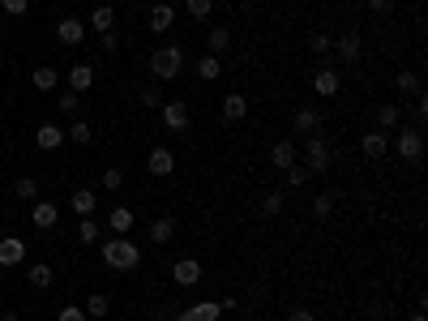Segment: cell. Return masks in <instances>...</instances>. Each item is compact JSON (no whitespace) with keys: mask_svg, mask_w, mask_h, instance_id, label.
I'll use <instances>...</instances> for the list:
<instances>
[{"mask_svg":"<svg viewBox=\"0 0 428 321\" xmlns=\"http://www.w3.org/2000/svg\"><path fill=\"white\" fill-rule=\"evenodd\" d=\"M103 265H112V270H137L141 265V244L133 236H112V240H103Z\"/></svg>","mask_w":428,"mask_h":321,"instance_id":"cell-1","label":"cell"},{"mask_svg":"<svg viewBox=\"0 0 428 321\" xmlns=\"http://www.w3.org/2000/svg\"><path fill=\"white\" fill-rule=\"evenodd\" d=\"M180 69H184V51H180L176 43L150 51V73H154V82H172V77H180Z\"/></svg>","mask_w":428,"mask_h":321,"instance_id":"cell-2","label":"cell"},{"mask_svg":"<svg viewBox=\"0 0 428 321\" xmlns=\"http://www.w3.org/2000/svg\"><path fill=\"white\" fill-rule=\"evenodd\" d=\"M330 141L321 137V133H308V141H304V168L313 172V176H321V172H330Z\"/></svg>","mask_w":428,"mask_h":321,"instance_id":"cell-3","label":"cell"},{"mask_svg":"<svg viewBox=\"0 0 428 321\" xmlns=\"http://www.w3.org/2000/svg\"><path fill=\"white\" fill-rule=\"evenodd\" d=\"M394 154L403 158V163H420V158H424V133H420V129H398Z\"/></svg>","mask_w":428,"mask_h":321,"instance_id":"cell-4","label":"cell"},{"mask_svg":"<svg viewBox=\"0 0 428 321\" xmlns=\"http://www.w3.org/2000/svg\"><path fill=\"white\" fill-rule=\"evenodd\" d=\"M158 112H163V129L168 133H189V103L184 99H168Z\"/></svg>","mask_w":428,"mask_h":321,"instance_id":"cell-5","label":"cell"},{"mask_svg":"<svg viewBox=\"0 0 428 321\" xmlns=\"http://www.w3.org/2000/svg\"><path fill=\"white\" fill-rule=\"evenodd\" d=\"M330 47H334V61H339V65H355V61L364 56V43H360V34H355V30L339 34Z\"/></svg>","mask_w":428,"mask_h":321,"instance_id":"cell-6","label":"cell"},{"mask_svg":"<svg viewBox=\"0 0 428 321\" xmlns=\"http://www.w3.org/2000/svg\"><path fill=\"white\" fill-rule=\"evenodd\" d=\"M146 172H150V176H172V172H176V154H172L168 146H154V150L146 154Z\"/></svg>","mask_w":428,"mask_h":321,"instance_id":"cell-7","label":"cell"},{"mask_svg":"<svg viewBox=\"0 0 428 321\" xmlns=\"http://www.w3.org/2000/svg\"><path fill=\"white\" fill-rule=\"evenodd\" d=\"M313 90H317L321 99H334V94L343 90V73H339V69H317V73H313Z\"/></svg>","mask_w":428,"mask_h":321,"instance_id":"cell-8","label":"cell"},{"mask_svg":"<svg viewBox=\"0 0 428 321\" xmlns=\"http://www.w3.org/2000/svg\"><path fill=\"white\" fill-rule=\"evenodd\" d=\"M34 146H39V150H61V146H65V129H61L56 120H43V125L34 129Z\"/></svg>","mask_w":428,"mask_h":321,"instance_id":"cell-9","label":"cell"},{"mask_svg":"<svg viewBox=\"0 0 428 321\" xmlns=\"http://www.w3.org/2000/svg\"><path fill=\"white\" fill-rule=\"evenodd\" d=\"M172 279H176L180 287H197V283H201V261H197V257H180V261L172 265Z\"/></svg>","mask_w":428,"mask_h":321,"instance_id":"cell-10","label":"cell"},{"mask_svg":"<svg viewBox=\"0 0 428 321\" xmlns=\"http://www.w3.org/2000/svg\"><path fill=\"white\" fill-rule=\"evenodd\" d=\"M360 150H364V158H386V154H390V133L368 129V133H364V141H360Z\"/></svg>","mask_w":428,"mask_h":321,"instance_id":"cell-11","label":"cell"},{"mask_svg":"<svg viewBox=\"0 0 428 321\" xmlns=\"http://www.w3.org/2000/svg\"><path fill=\"white\" fill-rule=\"evenodd\" d=\"M176 26V5H168V0H158V5L150 9V30L154 34H168Z\"/></svg>","mask_w":428,"mask_h":321,"instance_id":"cell-12","label":"cell"},{"mask_svg":"<svg viewBox=\"0 0 428 321\" xmlns=\"http://www.w3.org/2000/svg\"><path fill=\"white\" fill-rule=\"evenodd\" d=\"M22 261H26V240L0 236V265H22Z\"/></svg>","mask_w":428,"mask_h":321,"instance_id":"cell-13","label":"cell"},{"mask_svg":"<svg viewBox=\"0 0 428 321\" xmlns=\"http://www.w3.org/2000/svg\"><path fill=\"white\" fill-rule=\"evenodd\" d=\"M56 39H61L65 47H77V43L86 39V22H82V18H61V26H56Z\"/></svg>","mask_w":428,"mask_h":321,"instance_id":"cell-14","label":"cell"},{"mask_svg":"<svg viewBox=\"0 0 428 321\" xmlns=\"http://www.w3.org/2000/svg\"><path fill=\"white\" fill-rule=\"evenodd\" d=\"M219 112H223L227 125H240V120L248 116V99H244V94H223V107H219Z\"/></svg>","mask_w":428,"mask_h":321,"instance_id":"cell-15","label":"cell"},{"mask_svg":"<svg viewBox=\"0 0 428 321\" xmlns=\"http://www.w3.org/2000/svg\"><path fill=\"white\" fill-rule=\"evenodd\" d=\"M291 163H300V158H296V141H287V137H283V141H275V146H270V168L287 172Z\"/></svg>","mask_w":428,"mask_h":321,"instance_id":"cell-16","label":"cell"},{"mask_svg":"<svg viewBox=\"0 0 428 321\" xmlns=\"http://www.w3.org/2000/svg\"><path fill=\"white\" fill-rule=\"evenodd\" d=\"M30 223H34L39 232H47V227H56V223H61V210L51 206V201H34V210H30Z\"/></svg>","mask_w":428,"mask_h":321,"instance_id":"cell-17","label":"cell"},{"mask_svg":"<svg viewBox=\"0 0 428 321\" xmlns=\"http://www.w3.org/2000/svg\"><path fill=\"white\" fill-rule=\"evenodd\" d=\"M90 86H94V65L77 61V65L69 69V90H73V94H86Z\"/></svg>","mask_w":428,"mask_h":321,"instance_id":"cell-18","label":"cell"},{"mask_svg":"<svg viewBox=\"0 0 428 321\" xmlns=\"http://www.w3.org/2000/svg\"><path fill=\"white\" fill-rule=\"evenodd\" d=\"M133 223H137V214H133L129 206H116L112 214H107V227H112L116 236H129V232H133Z\"/></svg>","mask_w":428,"mask_h":321,"instance_id":"cell-19","label":"cell"},{"mask_svg":"<svg viewBox=\"0 0 428 321\" xmlns=\"http://www.w3.org/2000/svg\"><path fill=\"white\" fill-rule=\"evenodd\" d=\"M296 129L300 133H321V112H317V107H296Z\"/></svg>","mask_w":428,"mask_h":321,"instance_id":"cell-20","label":"cell"},{"mask_svg":"<svg viewBox=\"0 0 428 321\" xmlns=\"http://www.w3.org/2000/svg\"><path fill=\"white\" fill-rule=\"evenodd\" d=\"M150 240L154 244H172L176 240V219H168V214H163V219H154L150 223Z\"/></svg>","mask_w":428,"mask_h":321,"instance_id":"cell-21","label":"cell"},{"mask_svg":"<svg viewBox=\"0 0 428 321\" xmlns=\"http://www.w3.org/2000/svg\"><path fill=\"white\" fill-rule=\"evenodd\" d=\"M394 90H398V94H424V82H420L415 69H403V73L394 77Z\"/></svg>","mask_w":428,"mask_h":321,"instance_id":"cell-22","label":"cell"},{"mask_svg":"<svg viewBox=\"0 0 428 321\" xmlns=\"http://www.w3.org/2000/svg\"><path fill=\"white\" fill-rule=\"evenodd\" d=\"M30 82H34V90H56V86H61V73L51 69V65H39V69L30 73Z\"/></svg>","mask_w":428,"mask_h":321,"instance_id":"cell-23","label":"cell"},{"mask_svg":"<svg viewBox=\"0 0 428 321\" xmlns=\"http://www.w3.org/2000/svg\"><path fill=\"white\" fill-rule=\"evenodd\" d=\"M398 125H403V112H398L394 103H382V107H377V129L390 133V129H398Z\"/></svg>","mask_w":428,"mask_h":321,"instance_id":"cell-24","label":"cell"},{"mask_svg":"<svg viewBox=\"0 0 428 321\" xmlns=\"http://www.w3.org/2000/svg\"><path fill=\"white\" fill-rule=\"evenodd\" d=\"M189 317H193V321H219L223 308H219V300H197V304L189 308Z\"/></svg>","mask_w":428,"mask_h":321,"instance_id":"cell-25","label":"cell"},{"mask_svg":"<svg viewBox=\"0 0 428 321\" xmlns=\"http://www.w3.org/2000/svg\"><path fill=\"white\" fill-rule=\"evenodd\" d=\"M51 279H56V270H51V265H26V283L30 287H51Z\"/></svg>","mask_w":428,"mask_h":321,"instance_id":"cell-26","label":"cell"},{"mask_svg":"<svg viewBox=\"0 0 428 321\" xmlns=\"http://www.w3.org/2000/svg\"><path fill=\"white\" fill-rule=\"evenodd\" d=\"M94 201H99V197H94V189H77V193L69 197V206L82 214V219H90V214H94Z\"/></svg>","mask_w":428,"mask_h":321,"instance_id":"cell-27","label":"cell"},{"mask_svg":"<svg viewBox=\"0 0 428 321\" xmlns=\"http://www.w3.org/2000/svg\"><path fill=\"white\" fill-rule=\"evenodd\" d=\"M112 22H116V9H112V5H94V13H90V26H94L99 34H107V30H112Z\"/></svg>","mask_w":428,"mask_h":321,"instance_id":"cell-28","label":"cell"},{"mask_svg":"<svg viewBox=\"0 0 428 321\" xmlns=\"http://www.w3.org/2000/svg\"><path fill=\"white\" fill-rule=\"evenodd\" d=\"M197 77H201V82H219V77H223V61H219V56H201V61H197Z\"/></svg>","mask_w":428,"mask_h":321,"instance_id":"cell-29","label":"cell"},{"mask_svg":"<svg viewBox=\"0 0 428 321\" xmlns=\"http://www.w3.org/2000/svg\"><path fill=\"white\" fill-rule=\"evenodd\" d=\"M65 137H73L77 146H90V141H94V125H90V120H73V125L65 129Z\"/></svg>","mask_w":428,"mask_h":321,"instance_id":"cell-30","label":"cell"},{"mask_svg":"<svg viewBox=\"0 0 428 321\" xmlns=\"http://www.w3.org/2000/svg\"><path fill=\"white\" fill-rule=\"evenodd\" d=\"M227 47H232V26H214L210 30V56H219Z\"/></svg>","mask_w":428,"mask_h":321,"instance_id":"cell-31","label":"cell"},{"mask_svg":"<svg viewBox=\"0 0 428 321\" xmlns=\"http://www.w3.org/2000/svg\"><path fill=\"white\" fill-rule=\"evenodd\" d=\"M82 308H86V317H90V321H99V317H107V308H112V300L94 291V296H90V300H86Z\"/></svg>","mask_w":428,"mask_h":321,"instance_id":"cell-32","label":"cell"},{"mask_svg":"<svg viewBox=\"0 0 428 321\" xmlns=\"http://www.w3.org/2000/svg\"><path fill=\"white\" fill-rule=\"evenodd\" d=\"M283 176H287V184H291V189H304V184H308V180H313V172H308V168H304V163H291V168H287V172H283Z\"/></svg>","mask_w":428,"mask_h":321,"instance_id":"cell-33","label":"cell"},{"mask_svg":"<svg viewBox=\"0 0 428 321\" xmlns=\"http://www.w3.org/2000/svg\"><path fill=\"white\" fill-rule=\"evenodd\" d=\"M313 214H317V219H330V214H334V193L313 197Z\"/></svg>","mask_w":428,"mask_h":321,"instance_id":"cell-34","label":"cell"},{"mask_svg":"<svg viewBox=\"0 0 428 321\" xmlns=\"http://www.w3.org/2000/svg\"><path fill=\"white\" fill-rule=\"evenodd\" d=\"M77 240H82V244H94V240H99V223H94V214L77 223Z\"/></svg>","mask_w":428,"mask_h":321,"instance_id":"cell-35","label":"cell"},{"mask_svg":"<svg viewBox=\"0 0 428 321\" xmlns=\"http://www.w3.org/2000/svg\"><path fill=\"white\" fill-rule=\"evenodd\" d=\"M184 9H189L197 22H206V18H210V9H214V0H184Z\"/></svg>","mask_w":428,"mask_h":321,"instance_id":"cell-36","label":"cell"},{"mask_svg":"<svg viewBox=\"0 0 428 321\" xmlns=\"http://www.w3.org/2000/svg\"><path fill=\"white\" fill-rule=\"evenodd\" d=\"M120 184H125V172H120V168H107V172H103V189H107V193H120Z\"/></svg>","mask_w":428,"mask_h":321,"instance_id":"cell-37","label":"cell"},{"mask_svg":"<svg viewBox=\"0 0 428 321\" xmlns=\"http://www.w3.org/2000/svg\"><path fill=\"white\" fill-rule=\"evenodd\" d=\"M283 201H287V197H283L279 189H270V193L261 197V210H265V214H279V210H283Z\"/></svg>","mask_w":428,"mask_h":321,"instance_id":"cell-38","label":"cell"},{"mask_svg":"<svg viewBox=\"0 0 428 321\" xmlns=\"http://www.w3.org/2000/svg\"><path fill=\"white\" fill-rule=\"evenodd\" d=\"M13 193H18V197H26V201H30V197H39V180H34V176H22V180H18V189H13Z\"/></svg>","mask_w":428,"mask_h":321,"instance_id":"cell-39","label":"cell"},{"mask_svg":"<svg viewBox=\"0 0 428 321\" xmlns=\"http://www.w3.org/2000/svg\"><path fill=\"white\" fill-rule=\"evenodd\" d=\"M56 321H90V317H86V308H82V304H65V308L56 313Z\"/></svg>","mask_w":428,"mask_h":321,"instance_id":"cell-40","label":"cell"},{"mask_svg":"<svg viewBox=\"0 0 428 321\" xmlns=\"http://www.w3.org/2000/svg\"><path fill=\"white\" fill-rule=\"evenodd\" d=\"M141 103L146 107H163V86H146L141 90Z\"/></svg>","mask_w":428,"mask_h":321,"instance_id":"cell-41","label":"cell"},{"mask_svg":"<svg viewBox=\"0 0 428 321\" xmlns=\"http://www.w3.org/2000/svg\"><path fill=\"white\" fill-rule=\"evenodd\" d=\"M77 107H82V99L69 90V94H61V116H77Z\"/></svg>","mask_w":428,"mask_h":321,"instance_id":"cell-42","label":"cell"},{"mask_svg":"<svg viewBox=\"0 0 428 321\" xmlns=\"http://www.w3.org/2000/svg\"><path fill=\"white\" fill-rule=\"evenodd\" d=\"M0 9H5L9 18H22V13L30 9V0H0Z\"/></svg>","mask_w":428,"mask_h":321,"instance_id":"cell-43","label":"cell"},{"mask_svg":"<svg viewBox=\"0 0 428 321\" xmlns=\"http://www.w3.org/2000/svg\"><path fill=\"white\" fill-rule=\"evenodd\" d=\"M308 47L317 51V56H326V51H330V34H321V30H317V34H308Z\"/></svg>","mask_w":428,"mask_h":321,"instance_id":"cell-44","label":"cell"},{"mask_svg":"<svg viewBox=\"0 0 428 321\" xmlns=\"http://www.w3.org/2000/svg\"><path fill=\"white\" fill-rule=\"evenodd\" d=\"M103 51H120V34H116V30L103 34Z\"/></svg>","mask_w":428,"mask_h":321,"instance_id":"cell-45","label":"cell"},{"mask_svg":"<svg viewBox=\"0 0 428 321\" xmlns=\"http://www.w3.org/2000/svg\"><path fill=\"white\" fill-rule=\"evenodd\" d=\"M368 9H372V13H390L394 0H368Z\"/></svg>","mask_w":428,"mask_h":321,"instance_id":"cell-46","label":"cell"},{"mask_svg":"<svg viewBox=\"0 0 428 321\" xmlns=\"http://www.w3.org/2000/svg\"><path fill=\"white\" fill-rule=\"evenodd\" d=\"M287 321H317V317H313L308 308H291V313H287Z\"/></svg>","mask_w":428,"mask_h":321,"instance_id":"cell-47","label":"cell"},{"mask_svg":"<svg viewBox=\"0 0 428 321\" xmlns=\"http://www.w3.org/2000/svg\"><path fill=\"white\" fill-rule=\"evenodd\" d=\"M415 116H420V120L428 116V94H415Z\"/></svg>","mask_w":428,"mask_h":321,"instance_id":"cell-48","label":"cell"},{"mask_svg":"<svg viewBox=\"0 0 428 321\" xmlns=\"http://www.w3.org/2000/svg\"><path fill=\"white\" fill-rule=\"evenodd\" d=\"M172 321H193V317H189V308H184V313H176V317H172Z\"/></svg>","mask_w":428,"mask_h":321,"instance_id":"cell-49","label":"cell"},{"mask_svg":"<svg viewBox=\"0 0 428 321\" xmlns=\"http://www.w3.org/2000/svg\"><path fill=\"white\" fill-rule=\"evenodd\" d=\"M0 321H18V313H0Z\"/></svg>","mask_w":428,"mask_h":321,"instance_id":"cell-50","label":"cell"},{"mask_svg":"<svg viewBox=\"0 0 428 321\" xmlns=\"http://www.w3.org/2000/svg\"><path fill=\"white\" fill-rule=\"evenodd\" d=\"M407 321H424V313H420V308H415V313H411V317H407Z\"/></svg>","mask_w":428,"mask_h":321,"instance_id":"cell-51","label":"cell"}]
</instances>
